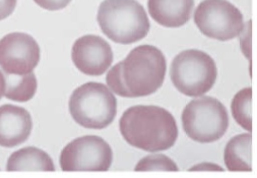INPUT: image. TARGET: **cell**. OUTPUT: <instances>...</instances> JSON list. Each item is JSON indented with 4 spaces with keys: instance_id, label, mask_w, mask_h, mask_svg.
Instances as JSON below:
<instances>
[{
    "instance_id": "obj_4",
    "label": "cell",
    "mask_w": 257,
    "mask_h": 178,
    "mask_svg": "<svg viewBox=\"0 0 257 178\" xmlns=\"http://www.w3.org/2000/svg\"><path fill=\"white\" fill-rule=\"evenodd\" d=\"M69 112L74 121L92 129L110 125L117 113V100L108 86L88 82L78 86L69 99Z\"/></svg>"
},
{
    "instance_id": "obj_16",
    "label": "cell",
    "mask_w": 257,
    "mask_h": 178,
    "mask_svg": "<svg viewBox=\"0 0 257 178\" xmlns=\"http://www.w3.org/2000/svg\"><path fill=\"white\" fill-rule=\"evenodd\" d=\"M231 110L234 119L248 131H252V88L246 87L236 94Z\"/></svg>"
},
{
    "instance_id": "obj_18",
    "label": "cell",
    "mask_w": 257,
    "mask_h": 178,
    "mask_svg": "<svg viewBox=\"0 0 257 178\" xmlns=\"http://www.w3.org/2000/svg\"><path fill=\"white\" fill-rule=\"evenodd\" d=\"M42 9L47 11H60L65 9L71 0H34Z\"/></svg>"
},
{
    "instance_id": "obj_9",
    "label": "cell",
    "mask_w": 257,
    "mask_h": 178,
    "mask_svg": "<svg viewBox=\"0 0 257 178\" xmlns=\"http://www.w3.org/2000/svg\"><path fill=\"white\" fill-rule=\"evenodd\" d=\"M40 57L37 41L28 34L12 33L0 40V66L5 73H31L38 65Z\"/></svg>"
},
{
    "instance_id": "obj_1",
    "label": "cell",
    "mask_w": 257,
    "mask_h": 178,
    "mask_svg": "<svg viewBox=\"0 0 257 178\" xmlns=\"http://www.w3.org/2000/svg\"><path fill=\"white\" fill-rule=\"evenodd\" d=\"M167 69L164 54L155 46L142 45L108 72V87L118 96L138 98L154 94L162 86Z\"/></svg>"
},
{
    "instance_id": "obj_13",
    "label": "cell",
    "mask_w": 257,
    "mask_h": 178,
    "mask_svg": "<svg viewBox=\"0 0 257 178\" xmlns=\"http://www.w3.org/2000/svg\"><path fill=\"white\" fill-rule=\"evenodd\" d=\"M8 171H55L50 156L37 148L28 147L15 152L9 159Z\"/></svg>"
},
{
    "instance_id": "obj_21",
    "label": "cell",
    "mask_w": 257,
    "mask_h": 178,
    "mask_svg": "<svg viewBox=\"0 0 257 178\" xmlns=\"http://www.w3.org/2000/svg\"><path fill=\"white\" fill-rule=\"evenodd\" d=\"M6 90V78L3 71H0V99L5 95Z\"/></svg>"
},
{
    "instance_id": "obj_6",
    "label": "cell",
    "mask_w": 257,
    "mask_h": 178,
    "mask_svg": "<svg viewBox=\"0 0 257 178\" xmlns=\"http://www.w3.org/2000/svg\"><path fill=\"white\" fill-rule=\"evenodd\" d=\"M182 126L193 141L207 144L223 138L229 126L226 107L219 100L202 96L192 100L183 110Z\"/></svg>"
},
{
    "instance_id": "obj_2",
    "label": "cell",
    "mask_w": 257,
    "mask_h": 178,
    "mask_svg": "<svg viewBox=\"0 0 257 178\" xmlns=\"http://www.w3.org/2000/svg\"><path fill=\"white\" fill-rule=\"evenodd\" d=\"M120 132L133 147L147 152L172 148L178 138L174 116L158 106H134L127 109L119 121Z\"/></svg>"
},
{
    "instance_id": "obj_20",
    "label": "cell",
    "mask_w": 257,
    "mask_h": 178,
    "mask_svg": "<svg viewBox=\"0 0 257 178\" xmlns=\"http://www.w3.org/2000/svg\"><path fill=\"white\" fill-rule=\"evenodd\" d=\"M193 170H199V171H202V170H206V171H211V170L224 171L223 168H221L219 166H216V165H211L209 163H204V164H200L198 166H194L193 168L190 169V171H193Z\"/></svg>"
},
{
    "instance_id": "obj_14",
    "label": "cell",
    "mask_w": 257,
    "mask_h": 178,
    "mask_svg": "<svg viewBox=\"0 0 257 178\" xmlns=\"http://www.w3.org/2000/svg\"><path fill=\"white\" fill-rule=\"evenodd\" d=\"M252 137L250 133H243L234 137L226 146L224 160L230 171L250 172Z\"/></svg>"
},
{
    "instance_id": "obj_15",
    "label": "cell",
    "mask_w": 257,
    "mask_h": 178,
    "mask_svg": "<svg viewBox=\"0 0 257 178\" xmlns=\"http://www.w3.org/2000/svg\"><path fill=\"white\" fill-rule=\"evenodd\" d=\"M4 74L6 78L5 96L8 99L17 102H27L35 96L38 83L33 72L24 75Z\"/></svg>"
},
{
    "instance_id": "obj_10",
    "label": "cell",
    "mask_w": 257,
    "mask_h": 178,
    "mask_svg": "<svg viewBox=\"0 0 257 178\" xmlns=\"http://www.w3.org/2000/svg\"><path fill=\"white\" fill-rule=\"evenodd\" d=\"M74 65L87 75H102L113 62V52L109 43L95 35L77 39L71 51Z\"/></svg>"
},
{
    "instance_id": "obj_17",
    "label": "cell",
    "mask_w": 257,
    "mask_h": 178,
    "mask_svg": "<svg viewBox=\"0 0 257 178\" xmlns=\"http://www.w3.org/2000/svg\"><path fill=\"white\" fill-rule=\"evenodd\" d=\"M136 171H178L176 163L165 155H150L143 158L135 168Z\"/></svg>"
},
{
    "instance_id": "obj_7",
    "label": "cell",
    "mask_w": 257,
    "mask_h": 178,
    "mask_svg": "<svg viewBox=\"0 0 257 178\" xmlns=\"http://www.w3.org/2000/svg\"><path fill=\"white\" fill-rule=\"evenodd\" d=\"M194 23L206 37L228 41L244 29L241 12L227 0H203L194 14Z\"/></svg>"
},
{
    "instance_id": "obj_8",
    "label": "cell",
    "mask_w": 257,
    "mask_h": 178,
    "mask_svg": "<svg viewBox=\"0 0 257 178\" xmlns=\"http://www.w3.org/2000/svg\"><path fill=\"white\" fill-rule=\"evenodd\" d=\"M113 161V152L106 141L97 136H85L70 142L61 152L63 171H107Z\"/></svg>"
},
{
    "instance_id": "obj_19",
    "label": "cell",
    "mask_w": 257,
    "mask_h": 178,
    "mask_svg": "<svg viewBox=\"0 0 257 178\" xmlns=\"http://www.w3.org/2000/svg\"><path fill=\"white\" fill-rule=\"evenodd\" d=\"M17 7V0H0V21L9 18Z\"/></svg>"
},
{
    "instance_id": "obj_5",
    "label": "cell",
    "mask_w": 257,
    "mask_h": 178,
    "mask_svg": "<svg viewBox=\"0 0 257 178\" xmlns=\"http://www.w3.org/2000/svg\"><path fill=\"white\" fill-rule=\"evenodd\" d=\"M218 76L217 65L203 51L190 49L179 53L173 60L170 77L177 90L188 97L207 93Z\"/></svg>"
},
{
    "instance_id": "obj_12",
    "label": "cell",
    "mask_w": 257,
    "mask_h": 178,
    "mask_svg": "<svg viewBox=\"0 0 257 178\" xmlns=\"http://www.w3.org/2000/svg\"><path fill=\"white\" fill-rule=\"evenodd\" d=\"M149 13L161 26L179 28L191 17L194 0H149Z\"/></svg>"
},
{
    "instance_id": "obj_3",
    "label": "cell",
    "mask_w": 257,
    "mask_h": 178,
    "mask_svg": "<svg viewBox=\"0 0 257 178\" xmlns=\"http://www.w3.org/2000/svg\"><path fill=\"white\" fill-rule=\"evenodd\" d=\"M98 23L110 40L124 45L144 39L150 31L147 13L137 0H104Z\"/></svg>"
},
{
    "instance_id": "obj_11",
    "label": "cell",
    "mask_w": 257,
    "mask_h": 178,
    "mask_svg": "<svg viewBox=\"0 0 257 178\" xmlns=\"http://www.w3.org/2000/svg\"><path fill=\"white\" fill-rule=\"evenodd\" d=\"M33 128L31 114L22 107L0 106V146L14 148L25 143Z\"/></svg>"
}]
</instances>
